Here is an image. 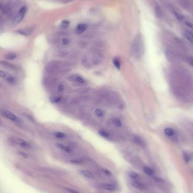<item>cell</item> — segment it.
I'll return each mask as SVG.
<instances>
[{"instance_id": "obj_32", "label": "cell", "mask_w": 193, "mask_h": 193, "mask_svg": "<svg viewBox=\"0 0 193 193\" xmlns=\"http://www.w3.org/2000/svg\"><path fill=\"white\" fill-rule=\"evenodd\" d=\"M73 1V0H60V1L63 3H67L72 2Z\"/></svg>"}, {"instance_id": "obj_27", "label": "cell", "mask_w": 193, "mask_h": 193, "mask_svg": "<svg viewBox=\"0 0 193 193\" xmlns=\"http://www.w3.org/2000/svg\"><path fill=\"white\" fill-rule=\"evenodd\" d=\"M60 99H61V98H60V96H53L50 99V101H51V102L52 103H58V102H59L60 101Z\"/></svg>"}, {"instance_id": "obj_1", "label": "cell", "mask_w": 193, "mask_h": 193, "mask_svg": "<svg viewBox=\"0 0 193 193\" xmlns=\"http://www.w3.org/2000/svg\"><path fill=\"white\" fill-rule=\"evenodd\" d=\"M132 52L133 57L136 59H139L143 53V42L142 39L140 35H137L133 40Z\"/></svg>"}, {"instance_id": "obj_20", "label": "cell", "mask_w": 193, "mask_h": 193, "mask_svg": "<svg viewBox=\"0 0 193 193\" xmlns=\"http://www.w3.org/2000/svg\"><path fill=\"white\" fill-rule=\"evenodd\" d=\"M129 177L132 179V180H139L140 176L137 173L134 172H129Z\"/></svg>"}, {"instance_id": "obj_16", "label": "cell", "mask_w": 193, "mask_h": 193, "mask_svg": "<svg viewBox=\"0 0 193 193\" xmlns=\"http://www.w3.org/2000/svg\"><path fill=\"white\" fill-rule=\"evenodd\" d=\"M185 36L186 38L191 42L193 44V34L192 32L189 31H186L184 32Z\"/></svg>"}, {"instance_id": "obj_23", "label": "cell", "mask_w": 193, "mask_h": 193, "mask_svg": "<svg viewBox=\"0 0 193 193\" xmlns=\"http://www.w3.org/2000/svg\"><path fill=\"white\" fill-rule=\"evenodd\" d=\"M54 135L55 137L58 138H63L65 137V134L62 132H56L54 133Z\"/></svg>"}, {"instance_id": "obj_29", "label": "cell", "mask_w": 193, "mask_h": 193, "mask_svg": "<svg viewBox=\"0 0 193 193\" xmlns=\"http://www.w3.org/2000/svg\"><path fill=\"white\" fill-rule=\"evenodd\" d=\"M64 86L63 85H60L58 86V91L59 92H63L64 90Z\"/></svg>"}, {"instance_id": "obj_15", "label": "cell", "mask_w": 193, "mask_h": 193, "mask_svg": "<svg viewBox=\"0 0 193 193\" xmlns=\"http://www.w3.org/2000/svg\"><path fill=\"white\" fill-rule=\"evenodd\" d=\"M57 147L59 149H60L61 150H63L64 151H65V152H66L67 153H70L71 152V151H72L71 149L69 147H68L67 146H65V145H63L62 144H57Z\"/></svg>"}, {"instance_id": "obj_10", "label": "cell", "mask_w": 193, "mask_h": 193, "mask_svg": "<svg viewBox=\"0 0 193 193\" xmlns=\"http://www.w3.org/2000/svg\"><path fill=\"white\" fill-rule=\"evenodd\" d=\"M132 186H133L134 188L138 189H140V190H144L146 188L145 185L142 184L140 181H139V180H132Z\"/></svg>"}, {"instance_id": "obj_11", "label": "cell", "mask_w": 193, "mask_h": 193, "mask_svg": "<svg viewBox=\"0 0 193 193\" xmlns=\"http://www.w3.org/2000/svg\"><path fill=\"white\" fill-rule=\"evenodd\" d=\"M87 28H88V25L86 24L81 23L77 25L76 32L77 34H81L86 30Z\"/></svg>"}, {"instance_id": "obj_5", "label": "cell", "mask_w": 193, "mask_h": 193, "mask_svg": "<svg viewBox=\"0 0 193 193\" xmlns=\"http://www.w3.org/2000/svg\"><path fill=\"white\" fill-rule=\"evenodd\" d=\"M0 77L6 80L10 83H14L15 82V79L11 75L5 71L0 70Z\"/></svg>"}, {"instance_id": "obj_6", "label": "cell", "mask_w": 193, "mask_h": 193, "mask_svg": "<svg viewBox=\"0 0 193 193\" xmlns=\"http://www.w3.org/2000/svg\"><path fill=\"white\" fill-rule=\"evenodd\" d=\"M90 60L91 64H93L94 65H99L101 63L102 58L100 54H99L98 53H95L92 56V58H90Z\"/></svg>"}, {"instance_id": "obj_2", "label": "cell", "mask_w": 193, "mask_h": 193, "mask_svg": "<svg viewBox=\"0 0 193 193\" xmlns=\"http://www.w3.org/2000/svg\"><path fill=\"white\" fill-rule=\"evenodd\" d=\"M68 70L66 63L54 61L49 63L46 67V71L49 73H63Z\"/></svg>"}, {"instance_id": "obj_19", "label": "cell", "mask_w": 193, "mask_h": 193, "mask_svg": "<svg viewBox=\"0 0 193 193\" xmlns=\"http://www.w3.org/2000/svg\"><path fill=\"white\" fill-rule=\"evenodd\" d=\"M112 123L118 127H121L122 126V122L119 118H114L112 119Z\"/></svg>"}, {"instance_id": "obj_33", "label": "cell", "mask_w": 193, "mask_h": 193, "mask_svg": "<svg viewBox=\"0 0 193 193\" xmlns=\"http://www.w3.org/2000/svg\"><path fill=\"white\" fill-rule=\"evenodd\" d=\"M0 8H1V6H0Z\"/></svg>"}, {"instance_id": "obj_22", "label": "cell", "mask_w": 193, "mask_h": 193, "mask_svg": "<svg viewBox=\"0 0 193 193\" xmlns=\"http://www.w3.org/2000/svg\"><path fill=\"white\" fill-rule=\"evenodd\" d=\"M144 171L145 172V173L149 176H153L154 175V172L152 169L149 167H145L144 168Z\"/></svg>"}, {"instance_id": "obj_14", "label": "cell", "mask_w": 193, "mask_h": 193, "mask_svg": "<svg viewBox=\"0 0 193 193\" xmlns=\"http://www.w3.org/2000/svg\"><path fill=\"white\" fill-rule=\"evenodd\" d=\"M164 133L168 137H172L175 134L176 132L175 130L171 128H166L164 130Z\"/></svg>"}, {"instance_id": "obj_30", "label": "cell", "mask_w": 193, "mask_h": 193, "mask_svg": "<svg viewBox=\"0 0 193 193\" xmlns=\"http://www.w3.org/2000/svg\"><path fill=\"white\" fill-rule=\"evenodd\" d=\"M66 190H67L69 193H79V192H76V191H75V190H73V189H69V188H67Z\"/></svg>"}, {"instance_id": "obj_13", "label": "cell", "mask_w": 193, "mask_h": 193, "mask_svg": "<svg viewBox=\"0 0 193 193\" xmlns=\"http://www.w3.org/2000/svg\"><path fill=\"white\" fill-rule=\"evenodd\" d=\"M103 188L109 191H114L116 189V187L114 185L111 183H104L102 185Z\"/></svg>"}, {"instance_id": "obj_9", "label": "cell", "mask_w": 193, "mask_h": 193, "mask_svg": "<svg viewBox=\"0 0 193 193\" xmlns=\"http://www.w3.org/2000/svg\"><path fill=\"white\" fill-rule=\"evenodd\" d=\"M34 28L32 27H28V28H23V29H21L19 30L16 31V32L20 35H22L24 36H29L30 35L33 31H34Z\"/></svg>"}, {"instance_id": "obj_3", "label": "cell", "mask_w": 193, "mask_h": 193, "mask_svg": "<svg viewBox=\"0 0 193 193\" xmlns=\"http://www.w3.org/2000/svg\"><path fill=\"white\" fill-rule=\"evenodd\" d=\"M25 12H26V8L25 6L21 8L19 12H18V14L14 18V19L13 21V24L16 25L21 23L24 18Z\"/></svg>"}, {"instance_id": "obj_8", "label": "cell", "mask_w": 193, "mask_h": 193, "mask_svg": "<svg viewBox=\"0 0 193 193\" xmlns=\"http://www.w3.org/2000/svg\"><path fill=\"white\" fill-rule=\"evenodd\" d=\"M69 79L73 82H75L79 84H84L85 80L84 79L78 75H73L69 77Z\"/></svg>"}, {"instance_id": "obj_12", "label": "cell", "mask_w": 193, "mask_h": 193, "mask_svg": "<svg viewBox=\"0 0 193 193\" xmlns=\"http://www.w3.org/2000/svg\"><path fill=\"white\" fill-rule=\"evenodd\" d=\"M80 173L81 175L88 179H93L94 177L93 175L89 171L86 170H81L80 171Z\"/></svg>"}, {"instance_id": "obj_7", "label": "cell", "mask_w": 193, "mask_h": 193, "mask_svg": "<svg viewBox=\"0 0 193 193\" xmlns=\"http://www.w3.org/2000/svg\"><path fill=\"white\" fill-rule=\"evenodd\" d=\"M10 141L12 143H14L16 145H19V146H21L22 147H28L29 146V145L27 142H25L23 140L21 139V138H12L10 139Z\"/></svg>"}, {"instance_id": "obj_21", "label": "cell", "mask_w": 193, "mask_h": 193, "mask_svg": "<svg viewBox=\"0 0 193 193\" xmlns=\"http://www.w3.org/2000/svg\"><path fill=\"white\" fill-rule=\"evenodd\" d=\"M134 140L135 142H136L137 144H138L139 145H141V146H143V145H144V141L142 140V139H141L140 137L135 136V137H134Z\"/></svg>"}, {"instance_id": "obj_31", "label": "cell", "mask_w": 193, "mask_h": 193, "mask_svg": "<svg viewBox=\"0 0 193 193\" xmlns=\"http://www.w3.org/2000/svg\"><path fill=\"white\" fill-rule=\"evenodd\" d=\"M188 63H189L190 65H192L193 67V58H188Z\"/></svg>"}, {"instance_id": "obj_28", "label": "cell", "mask_w": 193, "mask_h": 193, "mask_svg": "<svg viewBox=\"0 0 193 193\" xmlns=\"http://www.w3.org/2000/svg\"><path fill=\"white\" fill-rule=\"evenodd\" d=\"M62 44L64 45H67L69 44V40L67 38H64L62 40Z\"/></svg>"}, {"instance_id": "obj_18", "label": "cell", "mask_w": 193, "mask_h": 193, "mask_svg": "<svg viewBox=\"0 0 193 193\" xmlns=\"http://www.w3.org/2000/svg\"><path fill=\"white\" fill-rule=\"evenodd\" d=\"M113 63L114 66L116 67V68L118 70H120L121 64L120 60H119L117 58H115L113 60Z\"/></svg>"}, {"instance_id": "obj_4", "label": "cell", "mask_w": 193, "mask_h": 193, "mask_svg": "<svg viewBox=\"0 0 193 193\" xmlns=\"http://www.w3.org/2000/svg\"><path fill=\"white\" fill-rule=\"evenodd\" d=\"M1 113L2 116L6 118L7 119L12 121H16L17 120L16 116L14 114H13L12 112L9 111L8 110H3L1 111Z\"/></svg>"}, {"instance_id": "obj_17", "label": "cell", "mask_w": 193, "mask_h": 193, "mask_svg": "<svg viewBox=\"0 0 193 193\" xmlns=\"http://www.w3.org/2000/svg\"><path fill=\"white\" fill-rule=\"evenodd\" d=\"M16 58V54L14 53H9L5 55V58L7 60H14Z\"/></svg>"}, {"instance_id": "obj_26", "label": "cell", "mask_w": 193, "mask_h": 193, "mask_svg": "<svg viewBox=\"0 0 193 193\" xmlns=\"http://www.w3.org/2000/svg\"><path fill=\"white\" fill-rule=\"evenodd\" d=\"M98 133L100 134V136H101L105 138H107L109 137V134L107 133L106 131H103V130H101L98 132Z\"/></svg>"}, {"instance_id": "obj_24", "label": "cell", "mask_w": 193, "mask_h": 193, "mask_svg": "<svg viewBox=\"0 0 193 193\" xmlns=\"http://www.w3.org/2000/svg\"><path fill=\"white\" fill-rule=\"evenodd\" d=\"M69 25H70V22L68 21H63L62 22L61 24H60V27L63 29H66V28H67L68 27Z\"/></svg>"}, {"instance_id": "obj_25", "label": "cell", "mask_w": 193, "mask_h": 193, "mask_svg": "<svg viewBox=\"0 0 193 193\" xmlns=\"http://www.w3.org/2000/svg\"><path fill=\"white\" fill-rule=\"evenodd\" d=\"M95 114L98 117H102L104 116V112L100 109H96L95 111Z\"/></svg>"}]
</instances>
